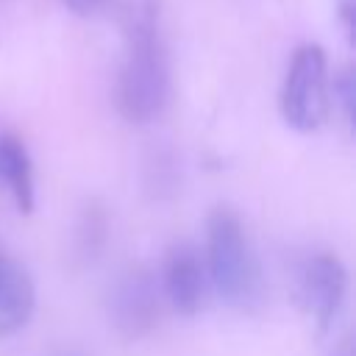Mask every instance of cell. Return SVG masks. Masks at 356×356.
I'll return each mask as SVG.
<instances>
[{"label":"cell","mask_w":356,"mask_h":356,"mask_svg":"<svg viewBox=\"0 0 356 356\" xmlns=\"http://www.w3.org/2000/svg\"><path fill=\"white\" fill-rule=\"evenodd\" d=\"M170 100V61L150 0L134 3L125 22V58L114 86L117 111L136 125L161 117Z\"/></svg>","instance_id":"1"},{"label":"cell","mask_w":356,"mask_h":356,"mask_svg":"<svg viewBox=\"0 0 356 356\" xmlns=\"http://www.w3.org/2000/svg\"><path fill=\"white\" fill-rule=\"evenodd\" d=\"M203 261L217 295L239 312H256L264 300V273L259 253L231 206H214L206 217Z\"/></svg>","instance_id":"2"},{"label":"cell","mask_w":356,"mask_h":356,"mask_svg":"<svg viewBox=\"0 0 356 356\" xmlns=\"http://www.w3.org/2000/svg\"><path fill=\"white\" fill-rule=\"evenodd\" d=\"M278 106L284 122L300 134H312L325 125L331 114V75L320 44H300L292 53Z\"/></svg>","instance_id":"3"},{"label":"cell","mask_w":356,"mask_h":356,"mask_svg":"<svg viewBox=\"0 0 356 356\" xmlns=\"http://www.w3.org/2000/svg\"><path fill=\"white\" fill-rule=\"evenodd\" d=\"M164 292L153 270L136 264L117 275L108 292V320L125 339H142L161 323Z\"/></svg>","instance_id":"4"},{"label":"cell","mask_w":356,"mask_h":356,"mask_svg":"<svg viewBox=\"0 0 356 356\" xmlns=\"http://www.w3.org/2000/svg\"><path fill=\"white\" fill-rule=\"evenodd\" d=\"M300 303L314 320V328L325 334L339 317L348 298V267L334 253H317L303 264L300 273Z\"/></svg>","instance_id":"5"},{"label":"cell","mask_w":356,"mask_h":356,"mask_svg":"<svg viewBox=\"0 0 356 356\" xmlns=\"http://www.w3.org/2000/svg\"><path fill=\"white\" fill-rule=\"evenodd\" d=\"M206 281H209V273H206L203 253L192 242H175L167 250L161 261V275H159L164 300L172 306V312L184 317L197 314L206 298Z\"/></svg>","instance_id":"6"},{"label":"cell","mask_w":356,"mask_h":356,"mask_svg":"<svg viewBox=\"0 0 356 356\" xmlns=\"http://www.w3.org/2000/svg\"><path fill=\"white\" fill-rule=\"evenodd\" d=\"M36 309V286L28 270L0 250V337H11Z\"/></svg>","instance_id":"7"},{"label":"cell","mask_w":356,"mask_h":356,"mask_svg":"<svg viewBox=\"0 0 356 356\" xmlns=\"http://www.w3.org/2000/svg\"><path fill=\"white\" fill-rule=\"evenodd\" d=\"M0 181L8 186L19 214H31L36 203L33 164L28 147L14 134H0Z\"/></svg>","instance_id":"8"},{"label":"cell","mask_w":356,"mask_h":356,"mask_svg":"<svg viewBox=\"0 0 356 356\" xmlns=\"http://www.w3.org/2000/svg\"><path fill=\"white\" fill-rule=\"evenodd\" d=\"M108 236V217L100 203H89L75 225V256L81 261H95Z\"/></svg>","instance_id":"9"},{"label":"cell","mask_w":356,"mask_h":356,"mask_svg":"<svg viewBox=\"0 0 356 356\" xmlns=\"http://www.w3.org/2000/svg\"><path fill=\"white\" fill-rule=\"evenodd\" d=\"M331 103L339 106L342 117L348 125H353V103H356V78H353V70L350 64L339 67L331 78Z\"/></svg>","instance_id":"10"},{"label":"cell","mask_w":356,"mask_h":356,"mask_svg":"<svg viewBox=\"0 0 356 356\" xmlns=\"http://www.w3.org/2000/svg\"><path fill=\"white\" fill-rule=\"evenodd\" d=\"M61 3L70 11L81 14V17H92V14H97V11H103L108 6V0H61Z\"/></svg>","instance_id":"11"},{"label":"cell","mask_w":356,"mask_h":356,"mask_svg":"<svg viewBox=\"0 0 356 356\" xmlns=\"http://www.w3.org/2000/svg\"><path fill=\"white\" fill-rule=\"evenodd\" d=\"M44 356H92L89 350H83L81 345H75V342H56V345H50L47 348V353Z\"/></svg>","instance_id":"12"},{"label":"cell","mask_w":356,"mask_h":356,"mask_svg":"<svg viewBox=\"0 0 356 356\" xmlns=\"http://www.w3.org/2000/svg\"><path fill=\"white\" fill-rule=\"evenodd\" d=\"M339 14H342V22H345L348 39H353V6H350V0H345V3L339 6Z\"/></svg>","instance_id":"13"},{"label":"cell","mask_w":356,"mask_h":356,"mask_svg":"<svg viewBox=\"0 0 356 356\" xmlns=\"http://www.w3.org/2000/svg\"><path fill=\"white\" fill-rule=\"evenodd\" d=\"M339 356H350L353 353V348H350V337H345L342 342H339V350H337Z\"/></svg>","instance_id":"14"}]
</instances>
